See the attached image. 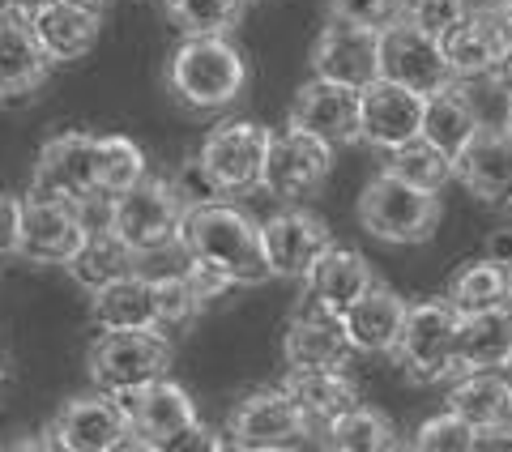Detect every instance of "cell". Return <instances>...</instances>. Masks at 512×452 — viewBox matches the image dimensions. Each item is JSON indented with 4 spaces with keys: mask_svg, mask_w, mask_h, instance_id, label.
<instances>
[{
    "mask_svg": "<svg viewBox=\"0 0 512 452\" xmlns=\"http://www.w3.org/2000/svg\"><path fill=\"white\" fill-rule=\"evenodd\" d=\"M180 252L218 265L222 273H231L239 286H256V282L274 278V269L265 261L261 226H256L239 205H231L227 197H210V201L188 205V218H184V231H180Z\"/></svg>",
    "mask_w": 512,
    "mask_h": 452,
    "instance_id": "cell-1",
    "label": "cell"
},
{
    "mask_svg": "<svg viewBox=\"0 0 512 452\" xmlns=\"http://www.w3.org/2000/svg\"><path fill=\"white\" fill-rule=\"evenodd\" d=\"M167 86L192 111H222L244 94L248 60L227 35H184L171 52Z\"/></svg>",
    "mask_w": 512,
    "mask_h": 452,
    "instance_id": "cell-2",
    "label": "cell"
},
{
    "mask_svg": "<svg viewBox=\"0 0 512 452\" xmlns=\"http://www.w3.org/2000/svg\"><path fill=\"white\" fill-rule=\"evenodd\" d=\"M269 141L274 128L256 120H222L205 133L197 150V175L214 197H248L265 188V163H269Z\"/></svg>",
    "mask_w": 512,
    "mask_h": 452,
    "instance_id": "cell-3",
    "label": "cell"
},
{
    "mask_svg": "<svg viewBox=\"0 0 512 452\" xmlns=\"http://www.w3.org/2000/svg\"><path fill=\"white\" fill-rule=\"evenodd\" d=\"M188 197L171 180H158V175H146L141 184H133L128 192L107 201V226L116 231L128 248L146 256H158L167 248H180V231L188 218Z\"/></svg>",
    "mask_w": 512,
    "mask_h": 452,
    "instance_id": "cell-4",
    "label": "cell"
},
{
    "mask_svg": "<svg viewBox=\"0 0 512 452\" xmlns=\"http://www.w3.org/2000/svg\"><path fill=\"white\" fill-rule=\"evenodd\" d=\"M86 367H90L94 389H103V393L128 397V393L146 389V384L163 380L171 371L167 329L163 325H150V329H107V333L94 337Z\"/></svg>",
    "mask_w": 512,
    "mask_h": 452,
    "instance_id": "cell-5",
    "label": "cell"
},
{
    "mask_svg": "<svg viewBox=\"0 0 512 452\" xmlns=\"http://www.w3.org/2000/svg\"><path fill=\"white\" fill-rule=\"evenodd\" d=\"M457 333H461V312L448 299H423L410 303L402 337L393 346L397 367L419 384H440L457 376Z\"/></svg>",
    "mask_w": 512,
    "mask_h": 452,
    "instance_id": "cell-6",
    "label": "cell"
},
{
    "mask_svg": "<svg viewBox=\"0 0 512 452\" xmlns=\"http://www.w3.org/2000/svg\"><path fill=\"white\" fill-rule=\"evenodd\" d=\"M359 222L384 244H423L440 222V192H423L380 171L359 192Z\"/></svg>",
    "mask_w": 512,
    "mask_h": 452,
    "instance_id": "cell-7",
    "label": "cell"
},
{
    "mask_svg": "<svg viewBox=\"0 0 512 452\" xmlns=\"http://www.w3.org/2000/svg\"><path fill=\"white\" fill-rule=\"evenodd\" d=\"M35 192L73 205H103V167H99V133H60L39 150Z\"/></svg>",
    "mask_w": 512,
    "mask_h": 452,
    "instance_id": "cell-8",
    "label": "cell"
},
{
    "mask_svg": "<svg viewBox=\"0 0 512 452\" xmlns=\"http://www.w3.org/2000/svg\"><path fill=\"white\" fill-rule=\"evenodd\" d=\"M333 175V145L320 141L303 128L286 124L282 133L269 141V163H265V192L278 201H308Z\"/></svg>",
    "mask_w": 512,
    "mask_h": 452,
    "instance_id": "cell-9",
    "label": "cell"
},
{
    "mask_svg": "<svg viewBox=\"0 0 512 452\" xmlns=\"http://www.w3.org/2000/svg\"><path fill=\"white\" fill-rule=\"evenodd\" d=\"M90 218L82 205L60 201V197H35L22 209V244L18 256H26L30 265H73V256L82 252V244L90 239Z\"/></svg>",
    "mask_w": 512,
    "mask_h": 452,
    "instance_id": "cell-10",
    "label": "cell"
},
{
    "mask_svg": "<svg viewBox=\"0 0 512 452\" xmlns=\"http://www.w3.org/2000/svg\"><path fill=\"white\" fill-rule=\"evenodd\" d=\"M308 427H312V418L303 414V406L291 393L265 389V393H248L231 410L227 435H231V444L248 452H286L308 435Z\"/></svg>",
    "mask_w": 512,
    "mask_h": 452,
    "instance_id": "cell-11",
    "label": "cell"
},
{
    "mask_svg": "<svg viewBox=\"0 0 512 452\" xmlns=\"http://www.w3.org/2000/svg\"><path fill=\"white\" fill-rule=\"evenodd\" d=\"M380 77H389L397 86H410L419 94H436L457 82L440 39L410 26L406 18L389 30H380Z\"/></svg>",
    "mask_w": 512,
    "mask_h": 452,
    "instance_id": "cell-12",
    "label": "cell"
},
{
    "mask_svg": "<svg viewBox=\"0 0 512 452\" xmlns=\"http://www.w3.org/2000/svg\"><path fill=\"white\" fill-rule=\"evenodd\" d=\"M423 107H427V94L380 77V82H372L363 90L359 141H367L380 154H389L397 145L423 137Z\"/></svg>",
    "mask_w": 512,
    "mask_h": 452,
    "instance_id": "cell-13",
    "label": "cell"
},
{
    "mask_svg": "<svg viewBox=\"0 0 512 452\" xmlns=\"http://www.w3.org/2000/svg\"><path fill=\"white\" fill-rule=\"evenodd\" d=\"M359 116H363V90L329 82V77H312L308 86H299L291 103V124L329 141L333 150L346 141H359Z\"/></svg>",
    "mask_w": 512,
    "mask_h": 452,
    "instance_id": "cell-14",
    "label": "cell"
},
{
    "mask_svg": "<svg viewBox=\"0 0 512 452\" xmlns=\"http://www.w3.org/2000/svg\"><path fill=\"white\" fill-rule=\"evenodd\" d=\"M312 73L355 90L380 82V30H363L329 18V26L320 30L312 47Z\"/></svg>",
    "mask_w": 512,
    "mask_h": 452,
    "instance_id": "cell-15",
    "label": "cell"
},
{
    "mask_svg": "<svg viewBox=\"0 0 512 452\" xmlns=\"http://www.w3.org/2000/svg\"><path fill=\"white\" fill-rule=\"evenodd\" d=\"M261 244H265V261L274 269V278H308V269L320 261L333 239L329 226L320 222L308 209H278L261 222Z\"/></svg>",
    "mask_w": 512,
    "mask_h": 452,
    "instance_id": "cell-16",
    "label": "cell"
},
{
    "mask_svg": "<svg viewBox=\"0 0 512 452\" xmlns=\"http://www.w3.org/2000/svg\"><path fill=\"white\" fill-rule=\"evenodd\" d=\"M52 431L60 435L73 452H111L120 440L133 435V423H128V406L116 393H82L73 397L69 406L56 414Z\"/></svg>",
    "mask_w": 512,
    "mask_h": 452,
    "instance_id": "cell-17",
    "label": "cell"
},
{
    "mask_svg": "<svg viewBox=\"0 0 512 452\" xmlns=\"http://www.w3.org/2000/svg\"><path fill=\"white\" fill-rule=\"evenodd\" d=\"M282 359L286 367H346L355 359V346L346 337L342 316L303 299V308L291 316V325L282 333Z\"/></svg>",
    "mask_w": 512,
    "mask_h": 452,
    "instance_id": "cell-18",
    "label": "cell"
},
{
    "mask_svg": "<svg viewBox=\"0 0 512 452\" xmlns=\"http://www.w3.org/2000/svg\"><path fill=\"white\" fill-rule=\"evenodd\" d=\"M457 180L487 205H512V133L508 124H483L457 158Z\"/></svg>",
    "mask_w": 512,
    "mask_h": 452,
    "instance_id": "cell-19",
    "label": "cell"
},
{
    "mask_svg": "<svg viewBox=\"0 0 512 452\" xmlns=\"http://www.w3.org/2000/svg\"><path fill=\"white\" fill-rule=\"evenodd\" d=\"M372 286H376V278H372V265H367L363 252L329 244L320 252V261L308 269V278H303V290H308L303 299L320 303V308L333 316H346Z\"/></svg>",
    "mask_w": 512,
    "mask_h": 452,
    "instance_id": "cell-20",
    "label": "cell"
},
{
    "mask_svg": "<svg viewBox=\"0 0 512 452\" xmlns=\"http://www.w3.org/2000/svg\"><path fill=\"white\" fill-rule=\"evenodd\" d=\"M504 43H508V35H504V26H500L495 13H466L448 35H440L448 69H453V77L461 86L487 82L495 60H500V52H504Z\"/></svg>",
    "mask_w": 512,
    "mask_h": 452,
    "instance_id": "cell-21",
    "label": "cell"
},
{
    "mask_svg": "<svg viewBox=\"0 0 512 452\" xmlns=\"http://www.w3.org/2000/svg\"><path fill=\"white\" fill-rule=\"evenodd\" d=\"M52 73V56L30 22L0 18V99H30Z\"/></svg>",
    "mask_w": 512,
    "mask_h": 452,
    "instance_id": "cell-22",
    "label": "cell"
},
{
    "mask_svg": "<svg viewBox=\"0 0 512 452\" xmlns=\"http://www.w3.org/2000/svg\"><path fill=\"white\" fill-rule=\"evenodd\" d=\"M406 312H410V303L402 295H393L389 286L367 290L355 308L342 316L355 354H393L397 337H402V325H406Z\"/></svg>",
    "mask_w": 512,
    "mask_h": 452,
    "instance_id": "cell-23",
    "label": "cell"
},
{
    "mask_svg": "<svg viewBox=\"0 0 512 452\" xmlns=\"http://www.w3.org/2000/svg\"><path fill=\"white\" fill-rule=\"evenodd\" d=\"M124 406H128L133 435H141V440H150V444H163L167 435L184 431L188 423H197V406H192V397L167 376L146 384V389H137V393H128Z\"/></svg>",
    "mask_w": 512,
    "mask_h": 452,
    "instance_id": "cell-24",
    "label": "cell"
},
{
    "mask_svg": "<svg viewBox=\"0 0 512 452\" xmlns=\"http://www.w3.org/2000/svg\"><path fill=\"white\" fill-rule=\"evenodd\" d=\"M286 393H291L312 423L329 427L333 418L359 406V384L342 367H291L286 371Z\"/></svg>",
    "mask_w": 512,
    "mask_h": 452,
    "instance_id": "cell-25",
    "label": "cell"
},
{
    "mask_svg": "<svg viewBox=\"0 0 512 452\" xmlns=\"http://www.w3.org/2000/svg\"><path fill=\"white\" fill-rule=\"evenodd\" d=\"M90 320L107 329H150L158 325V295H154V278L150 273H128V278L111 282L90 295Z\"/></svg>",
    "mask_w": 512,
    "mask_h": 452,
    "instance_id": "cell-26",
    "label": "cell"
},
{
    "mask_svg": "<svg viewBox=\"0 0 512 452\" xmlns=\"http://www.w3.org/2000/svg\"><path fill=\"white\" fill-rule=\"evenodd\" d=\"M444 406L470 427L508 423L512 418V380L508 371H457L448 384Z\"/></svg>",
    "mask_w": 512,
    "mask_h": 452,
    "instance_id": "cell-27",
    "label": "cell"
},
{
    "mask_svg": "<svg viewBox=\"0 0 512 452\" xmlns=\"http://www.w3.org/2000/svg\"><path fill=\"white\" fill-rule=\"evenodd\" d=\"M512 363V308L461 316L457 367L461 371H504Z\"/></svg>",
    "mask_w": 512,
    "mask_h": 452,
    "instance_id": "cell-28",
    "label": "cell"
},
{
    "mask_svg": "<svg viewBox=\"0 0 512 452\" xmlns=\"http://www.w3.org/2000/svg\"><path fill=\"white\" fill-rule=\"evenodd\" d=\"M30 26H35V35L43 43V52L52 56V64H73V60L90 56V47L99 43L103 18L69 5V0H56V5H47Z\"/></svg>",
    "mask_w": 512,
    "mask_h": 452,
    "instance_id": "cell-29",
    "label": "cell"
},
{
    "mask_svg": "<svg viewBox=\"0 0 512 452\" xmlns=\"http://www.w3.org/2000/svg\"><path fill=\"white\" fill-rule=\"evenodd\" d=\"M483 124H487V120L478 116V107H474V99L466 94V86H461V82L444 86V90H436V94H427V107H423V137H427L431 145H440L444 154L457 158Z\"/></svg>",
    "mask_w": 512,
    "mask_h": 452,
    "instance_id": "cell-30",
    "label": "cell"
},
{
    "mask_svg": "<svg viewBox=\"0 0 512 452\" xmlns=\"http://www.w3.org/2000/svg\"><path fill=\"white\" fill-rule=\"evenodd\" d=\"M137 269H141V252L128 248L111 226H94L90 239L82 244V252H77L73 265H69L73 282L82 290H90V295L94 290H103V286H111V282L128 278V273H137Z\"/></svg>",
    "mask_w": 512,
    "mask_h": 452,
    "instance_id": "cell-31",
    "label": "cell"
},
{
    "mask_svg": "<svg viewBox=\"0 0 512 452\" xmlns=\"http://www.w3.org/2000/svg\"><path fill=\"white\" fill-rule=\"evenodd\" d=\"M461 316H474V312H495V308H512V282L508 273L500 269V261H470L453 273L448 282V295H444Z\"/></svg>",
    "mask_w": 512,
    "mask_h": 452,
    "instance_id": "cell-32",
    "label": "cell"
},
{
    "mask_svg": "<svg viewBox=\"0 0 512 452\" xmlns=\"http://www.w3.org/2000/svg\"><path fill=\"white\" fill-rule=\"evenodd\" d=\"M384 171L414 188H423V192H440L448 180H457L453 154H444L440 145H431L427 137H414L406 145H397V150H389L384 154Z\"/></svg>",
    "mask_w": 512,
    "mask_h": 452,
    "instance_id": "cell-33",
    "label": "cell"
},
{
    "mask_svg": "<svg viewBox=\"0 0 512 452\" xmlns=\"http://www.w3.org/2000/svg\"><path fill=\"white\" fill-rule=\"evenodd\" d=\"M393 448H397L393 423L380 410L363 406V401L325 427V452H393Z\"/></svg>",
    "mask_w": 512,
    "mask_h": 452,
    "instance_id": "cell-34",
    "label": "cell"
},
{
    "mask_svg": "<svg viewBox=\"0 0 512 452\" xmlns=\"http://www.w3.org/2000/svg\"><path fill=\"white\" fill-rule=\"evenodd\" d=\"M163 9L184 35H231L244 0H163Z\"/></svg>",
    "mask_w": 512,
    "mask_h": 452,
    "instance_id": "cell-35",
    "label": "cell"
},
{
    "mask_svg": "<svg viewBox=\"0 0 512 452\" xmlns=\"http://www.w3.org/2000/svg\"><path fill=\"white\" fill-rule=\"evenodd\" d=\"M154 295H158V325L163 329H180V325H188V320H197V312L205 308V299L197 295V286L188 282L184 269L158 273Z\"/></svg>",
    "mask_w": 512,
    "mask_h": 452,
    "instance_id": "cell-36",
    "label": "cell"
},
{
    "mask_svg": "<svg viewBox=\"0 0 512 452\" xmlns=\"http://www.w3.org/2000/svg\"><path fill=\"white\" fill-rule=\"evenodd\" d=\"M470 440H474V427L453 410H444L414 431L410 452H470Z\"/></svg>",
    "mask_w": 512,
    "mask_h": 452,
    "instance_id": "cell-37",
    "label": "cell"
},
{
    "mask_svg": "<svg viewBox=\"0 0 512 452\" xmlns=\"http://www.w3.org/2000/svg\"><path fill=\"white\" fill-rule=\"evenodd\" d=\"M329 18L363 30H389L406 18V0H333Z\"/></svg>",
    "mask_w": 512,
    "mask_h": 452,
    "instance_id": "cell-38",
    "label": "cell"
},
{
    "mask_svg": "<svg viewBox=\"0 0 512 452\" xmlns=\"http://www.w3.org/2000/svg\"><path fill=\"white\" fill-rule=\"evenodd\" d=\"M470 13V0H406V22L427 35H448Z\"/></svg>",
    "mask_w": 512,
    "mask_h": 452,
    "instance_id": "cell-39",
    "label": "cell"
},
{
    "mask_svg": "<svg viewBox=\"0 0 512 452\" xmlns=\"http://www.w3.org/2000/svg\"><path fill=\"white\" fill-rule=\"evenodd\" d=\"M222 448H227V440H222L214 427H205L201 418L197 423H188L184 431L167 435L163 444H154V452H222Z\"/></svg>",
    "mask_w": 512,
    "mask_h": 452,
    "instance_id": "cell-40",
    "label": "cell"
},
{
    "mask_svg": "<svg viewBox=\"0 0 512 452\" xmlns=\"http://www.w3.org/2000/svg\"><path fill=\"white\" fill-rule=\"evenodd\" d=\"M184 273H188V282L197 286V295H201L205 303H214V299L227 295V290L239 286L231 273H222V269L210 265V261H197V256H184Z\"/></svg>",
    "mask_w": 512,
    "mask_h": 452,
    "instance_id": "cell-41",
    "label": "cell"
},
{
    "mask_svg": "<svg viewBox=\"0 0 512 452\" xmlns=\"http://www.w3.org/2000/svg\"><path fill=\"white\" fill-rule=\"evenodd\" d=\"M22 209H26V201L0 192V256H13L22 244Z\"/></svg>",
    "mask_w": 512,
    "mask_h": 452,
    "instance_id": "cell-42",
    "label": "cell"
},
{
    "mask_svg": "<svg viewBox=\"0 0 512 452\" xmlns=\"http://www.w3.org/2000/svg\"><path fill=\"white\" fill-rule=\"evenodd\" d=\"M470 452H512V418H508V423H487V427H474Z\"/></svg>",
    "mask_w": 512,
    "mask_h": 452,
    "instance_id": "cell-43",
    "label": "cell"
},
{
    "mask_svg": "<svg viewBox=\"0 0 512 452\" xmlns=\"http://www.w3.org/2000/svg\"><path fill=\"white\" fill-rule=\"evenodd\" d=\"M9 452H73V448L64 444L56 431H39V435H26V440H18Z\"/></svg>",
    "mask_w": 512,
    "mask_h": 452,
    "instance_id": "cell-44",
    "label": "cell"
},
{
    "mask_svg": "<svg viewBox=\"0 0 512 452\" xmlns=\"http://www.w3.org/2000/svg\"><path fill=\"white\" fill-rule=\"evenodd\" d=\"M47 5H56V0H0V13L18 18V22H35Z\"/></svg>",
    "mask_w": 512,
    "mask_h": 452,
    "instance_id": "cell-45",
    "label": "cell"
},
{
    "mask_svg": "<svg viewBox=\"0 0 512 452\" xmlns=\"http://www.w3.org/2000/svg\"><path fill=\"white\" fill-rule=\"evenodd\" d=\"M487 82L504 94V99H512V39L504 43V52H500V60H495V69H491V77Z\"/></svg>",
    "mask_w": 512,
    "mask_h": 452,
    "instance_id": "cell-46",
    "label": "cell"
},
{
    "mask_svg": "<svg viewBox=\"0 0 512 452\" xmlns=\"http://www.w3.org/2000/svg\"><path fill=\"white\" fill-rule=\"evenodd\" d=\"M111 452H154V444H150V440H141V435H128V440H120Z\"/></svg>",
    "mask_w": 512,
    "mask_h": 452,
    "instance_id": "cell-47",
    "label": "cell"
},
{
    "mask_svg": "<svg viewBox=\"0 0 512 452\" xmlns=\"http://www.w3.org/2000/svg\"><path fill=\"white\" fill-rule=\"evenodd\" d=\"M69 5H77V9H86V13H99V18H103V13H107L111 5H116V0H69Z\"/></svg>",
    "mask_w": 512,
    "mask_h": 452,
    "instance_id": "cell-48",
    "label": "cell"
},
{
    "mask_svg": "<svg viewBox=\"0 0 512 452\" xmlns=\"http://www.w3.org/2000/svg\"><path fill=\"white\" fill-rule=\"evenodd\" d=\"M504 124H508V133H512V99H508V111H504Z\"/></svg>",
    "mask_w": 512,
    "mask_h": 452,
    "instance_id": "cell-49",
    "label": "cell"
},
{
    "mask_svg": "<svg viewBox=\"0 0 512 452\" xmlns=\"http://www.w3.org/2000/svg\"><path fill=\"white\" fill-rule=\"evenodd\" d=\"M222 452H248V448H239V444H227V448H222Z\"/></svg>",
    "mask_w": 512,
    "mask_h": 452,
    "instance_id": "cell-50",
    "label": "cell"
},
{
    "mask_svg": "<svg viewBox=\"0 0 512 452\" xmlns=\"http://www.w3.org/2000/svg\"><path fill=\"white\" fill-rule=\"evenodd\" d=\"M504 371H508V380H512V363H508V367H504Z\"/></svg>",
    "mask_w": 512,
    "mask_h": 452,
    "instance_id": "cell-51",
    "label": "cell"
},
{
    "mask_svg": "<svg viewBox=\"0 0 512 452\" xmlns=\"http://www.w3.org/2000/svg\"><path fill=\"white\" fill-rule=\"evenodd\" d=\"M286 452H299V448H286Z\"/></svg>",
    "mask_w": 512,
    "mask_h": 452,
    "instance_id": "cell-52",
    "label": "cell"
},
{
    "mask_svg": "<svg viewBox=\"0 0 512 452\" xmlns=\"http://www.w3.org/2000/svg\"><path fill=\"white\" fill-rule=\"evenodd\" d=\"M0 380H5V371H0Z\"/></svg>",
    "mask_w": 512,
    "mask_h": 452,
    "instance_id": "cell-53",
    "label": "cell"
},
{
    "mask_svg": "<svg viewBox=\"0 0 512 452\" xmlns=\"http://www.w3.org/2000/svg\"><path fill=\"white\" fill-rule=\"evenodd\" d=\"M0 452H9V448H0Z\"/></svg>",
    "mask_w": 512,
    "mask_h": 452,
    "instance_id": "cell-54",
    "label": "cell"
}]
</instances>
